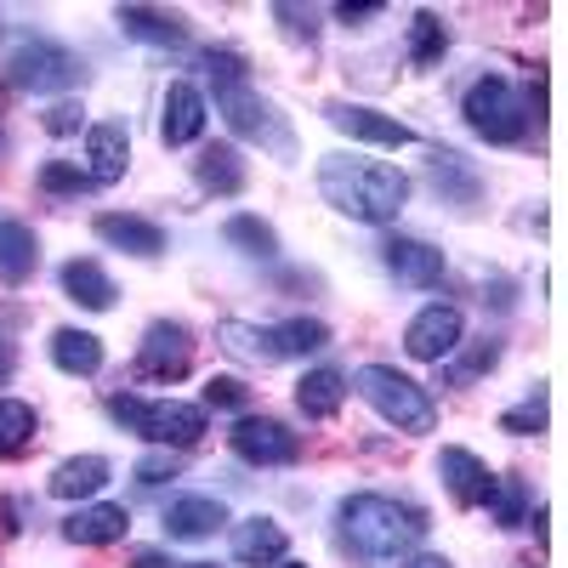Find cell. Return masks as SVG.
<instances>
[{
  "instance_id": "obj_1",
  "label": "cell",
  "mask_w": 568,
  "mask_h": 568,
  "mask_svg": "<svg viewBox=\"0 0 568 568\" xmlns=\"http://www.w3.org/2000/svg\"><path fill=\"white\" fill-rule=\"evenodd\" d=\"M318 194L347 211L353 222H393L409 200V176L382 160H353V154H324L318 160Z\"/></svg>"
},
{
  "instance_id": "obj_2",
  "label": "cell",
  "mask_w": 568,
  "mask_h": 568,
  "mask_svg": "<svg viewBox=\"0 0 568 568\" xmlns=\"http://www.w3.org/2000/svg\"><path fill=\"white\" fill-rule=\"evenodd\" d=\"M342 535L364 557H398L404 546H415L426 535V511L398 506L387 495H347L342 500Z\"/></svg>"
},
{
  "instance_id": "obj_3",
  "label": "cell",
  "mask_w": 568,
  "mask_h": 568,
  "mask_svg": "<svg viewBox=\"0 0 568 568\" xmlns=\"http://www.w3.org/2000/svg\"><path fill=\"white\" fill-rule=\"evenodd\" d=\"M109 415L125 426V433L149 438V444H165V449H194L205 438V409L200 404H176V398H136V393H114L109 398Z\"/></svg>"
},
{
  "instance_id": "obj_4",
  "label": "cell",
  "mask_w": 568,
  "mask_h": 568,
  "mask_svg": "<svg viewBox=\"0 0 568 568\" xmlns=\"http://www.w3.org/2000/svg\"><path fill=\"white\" fill-rule=\"evenodd\" d=\"M353 387H358V398H364L375 415L393 420L398 433H433L438 409H433V398L420 393V382H409L404 369H393V364H364V369L353 375Z\"/></svg>"
},
{
  "instance_id": "obj_5",
  "label": "cell",
  "mask_w": 568,
  "mask_h": 568,
  "mask_svg": "<svg viewBox=\"0 0 568 568\" xmlns=\"http://www.w3.org/2000/svg\"><path fill=\"white\" fill-rule=\"evenodd\" d=\"M466 125L478 131L484 142H517L529 131V109H524V98H517V85L506 80V74H484L478 85L466 91Z\"/></svg>"
},
{
  "instance_id": "obj_6",
  "label": "cell",
  "mask_w": 568,
  "mask_h": 568,
  "mask_svg": "<svg viewBox=\"0 0 568 568\" xmlns=\"http://www.w3.org/2000/svg\"><path fill=\"white\" fill-rule=\"evenodd\" d=\"M80 58L69 52V45H52V40H23L18 52L7 58V80L18 91H34V98H45V91H69L80 80Z\"/></svg>"
},
{
  "instance_id": "obj_7",
  "label": "cell",
  "mask_w": 568,
  "mask_h": 568,
  "mask_svg": "<svg viewBox=\"0 0 568 568\" xmlns=\"http://www.w3.org/2000/svg\"><path fill=\"white\" fill-rule=\"evenodd\" d=\"M227 444H233V455L251 460V466H291L302 455V438L284 420H267V415H245L227 433Z\"/></svg>"
},
{
  "instance_id": "obj_8",
  "label": "cell",
  "mask_w": 568,
  "mask_h": 568,
  "mask_svg": "<svg viewBox=\"0 0 568 568\" xmlns=\"http://www.w3.org/2000/svg\"><path fill=\"white\" fill-rule=\"evenodd\" d=\"M460 313L449 307V302H433V307H420L415 318H409V329H404V347H409V358H420V364H444L455 347H460Z\"/></svg>"
},
{
  "instance_id": "obj_9",
  "label": "cell",
  "mask_w": 568,
  "mask_h": 568,
  "mask_svg": "<svg viewBox=\"0 0 568 568\" xmlns=\"http://www.w3.org/2000/svg\"><path fill=\"white\" fill-rule=\"evenodd\" d=\"M324 120L353 142H375V149H409L415 142V131L404 120H393L382 109H364V103H324Z\"/></svg>"
},
{
  "instance_id": "obj_10",
  "label": "cell",
  "mask_w": 568,
  "mask_h": 568,
  "mask_svg": "<svg viewBox=\"0 0 568 568\" xmlns=\"http://www.w3.org/2000/svg\"><path fill=\"white\" fill-rule=\"evenodd\" d=\"M194 364V342H187L182 324H149L142 336V353H136V375L142 382H176Z\"/></svg>"
},
{
  "instance_id": "obj_11",
  "label": "cell",
  "mask_w": 568,
  "mask_h": 568,
  "mask_svg": "<svg viewBox=\"0 0 568 568\" xmlns=\"http://www.w3.org/2000/svg\"><path fill=\"white\" fill-rule=\"evenodd\" d=\"M382 262H387V273L398 284H415V291H438L444 284V251L420 245V240H387Z\"/></svg>"
},
{
  "instance_id": "obj_12",
  "label": "cell",
  "mask_w": 568,
  "mask_h": 568,
  "mask_svg": "<svg viewBox=\"0 0 568 568\" xmlns=\"http://www.w3.org/2000/svg\"><path fill=\"white\" fill-rule=\"evenodd\" d=\"M200 131H205V98H200V85L171 80V91H165V114H160L165 149H187V142H200Z\"/></svg>"
},
{
  "instance_id": "obj_13",
  "label": "cell",
  "mask_w": 568,
  "mask_h": 568,
  "mask_svg": "<svg viewBox=\"0 0 568 568\" xmlns=\"http://www.w3.org/2000/svg\"><path fill=\"white\" fill-rule=\"evenodd\" d=\"M131 165V136L120 120H103V125H91L85 136V176L91 182H120Z\"/></svg>"
},
{
  "instance_id": "obj_14",
  "label": "cell",
  "mask_w": 568,
  "mask_h": 568,
  "mask_svg": "<svg viewBox=\"0 0 568 568\" xmlns=\"http://www.w3.org/2000/svg\"><path fill=\"white\" fill-rule=\"evenodd\" d=\"M222 524H227V506L216 495H182L165 511V535L171 540H211Z\"/></svg>"
},
{
  "instance_id": "obj_15",
  "label": "cell",
  "mask_w": 568,
  "mask_h": 568,
  "mask_svg": "<svg viewBox=\"0 0 568 568\" xmlns=\"http://www.w3.org/2000/svg\"><path fill=\"white\" fill-rule=\"evenodd\" d=\"M284 546H291V535H284L273 517H245V524H233V562H245V568L284 562Z\"/></svg>"
},
{
  "instance_id": "obj_16",
  "label": "cell",
  "mask_w": 568,
  "mask_h": 568,
  "mask_svg": "<svg viewBox=\"0 0 568 568\" xmlns=\"http://www.w3.org/2000/svg\"><path fill=\"white\" fill-rule=\"evenodd\" d=\"M125 529H131L125 506H80L63 517V540H74V546H114V540H125Z\"/></svg>"
},
{
  "instance_id": "obj_17",
  "label": "cell",
  "mask_w": 568,
  "mask_h": 568,
  "mask_svg": "<svg viewBox=\"0 0 568 568\" xmlns=\"http://www.w3.org/2000/svg\"><path fill=\"white\" fill-rule=\"evenodd\" d=\"M438 471H444V484H449L455 506H484L489 489H495L489 466L471 455V449H444V455H438Z\"/></svg>"
},
{
  "instance_id": "obj_18",
  "label": "cell",
  "mask_w": 568,
  "mask_h": 568,
  "mask_svg": "<svg viewBox=\"0 0 568 568\" xmlns=\"http://www.w3.org/2000/svg\"><path fill=\"white\" fill-rule=\"evenodd\" d=\"M98 240L114 245V251H131V256H160V251H165V227L149 222V216H120V211H109V216H98Z\"/></svg>"
},
{
  "instance_id": "obj_19",
  "label": "cell",
  "mask_w": 568,
  "mask_h": 568,
  "mask_svg": "<svg viewBox=\"0 0 568 568\" xmlns=\"http://www.w3.org/2000/svg\"><path fill=\"white\" fill-rule=\"evenodd\" d=\"M216 342H222V353H233V358H245V364H278V342H273V329H262V324H240V318H222L216 324Z\"/></svg>"
},
{
  "instance_id": "obj_20",
  "label": "cell",
  "mask_w": 568,
  "mask_h": 568,
  "mask_svg": "<svg viewBox=\"0 0 568 568\" xmlns=\"http://www.w3.org/2000/svg\"><path fill=\"white\" fill-rule=\"evenodd\" d=\"M342 398H347V375H336V369H307L296 382V404L307 420H329L342 409Z\"/></svg>"
},
{
  "instance_id": "obj_21",
  "label": "cell",
  "mask_w": 568,
  "mask_h": 568,
  "mask_svg": "<svg viewBox=\"0 0 568 568\" xmlns=\"http://www.w3.org/2000/svg\"><path fill=\"white\" fill-rule=\"evenodd\" d=\"M63 291H69V302H80V307H91V313H109L114 307V278L98 267V262H69L63 267Z\"/></svg>"
},
{
  "instance_id": "obj_22",
  "label": "cell",
  "mask_w": 568,
  "mask_h": 568,
  "mask_svg": "<svg viewBox=\"0 0 568 568\" xmlns=\"http://www.w3.org/2000/svg\"><path fill=\"white\" fill-rule=\"evenodd\" d=\"M109 484V460L103 455H74L52 471V495L58 500H85V495H98Z\"/></svg>"
},
{
  "instance_id": "obj_23",
  "label": "cell",
  "mask_w": 568,
  "mask_h": 568,
  "mask_svg": "<svg viewBox=\"0 0 568 568\" xmlns=\"http://www.w3.org/2000/svg\"><path fill=\"white\" fill-rule=\"evenodd\" d=\"M114 18H120V29H125L131 40H149V45H182V40H187V29H182V18H176V12H154V7H120Z\"/></svg>"
},
{
  "instance_id": "obj_24",
  "label": "cell",
  "mask_w": 568,
  "mask_h": 568,
  "mask_svg": "<svg viewBox=\"0 0 568 568\" xmlns=\"http://www.w3.org/2000/svg\"><path fill=\"white\" fill-rule=\"evenodd\" d=\"M40 262V245H34V227L23 222H0V278L7 284H23Z\"/></svg>"
},
{
  "instance_id": "obj_25",
  "label": "cell",
  "mask_w": 568,
  "mask_h": 568,
  "mask_svg": "<svg viewBox=\"0 0 568 568\" xmlns=\"http://www.w3.org/2000/svg\"><path fill=\"white\" fill-rule=\"evenodd\" d=\"M52 358L63 375H98L103 369V342L91 329H58L52 336Z\"/></svg>"
},
{
  "instance_id": "obj_26",
  "label": "cell",
  "mask_w": 568,
  "mask_h": 568,
  "mask_svg": "<svg viewBox=\"0 0 568 568\" xmlns=\"http://www.w3.org/2000/svg\"><path fill=\"white\" fill-rule=\"evenodd\" d=\"M194 176H200V187H211V194H240L245 187V160H240V149H205L200 160H194Z\"/></svg>"
},
{
  "instance_id": "obj_27",
  "label": "cell",
  "mask_w": 568,
  "mask_h": 568,
  "mask_svg": "<svg viewBox=\"0 0 568 568\" xmlns=\"http://www.w3.org/2000/svg\"><path fill=\"white\" fill-rule=\"evenodd\" d=\"M40 433V415L23 398H0V455H23Z\"/></svg>"
},
{
  "instance_id": "obj_28",
  "label": "cell",
  "mask_w": 568,
  "mask_h": 568,
  "mask_svg": "<svg viewBox=\"0 0 568 568\" xmlns=\"http://www.w3.org/2000/svg\"><path fill=\"white\" fill-rule=\"evenodd\" d=\"M273 342H278V358H307L329 342V329L318 318H291V324H278L273 329Z\"/></svg>"
},
{
  "instance_id": "obj_29",
  "label": "cell",
  "mask_w": 568,
  "mask_h": 568,
  "mask_svg": "<svg viewBox=\"0 0 568 568\" xmlns=\"http://www.w3.org/2000/svg\"><path fill=\"white\" fill-rule=\"evenodd\" d=\"M444 45H449V34H444L438 12H415V23H409V63H415V69L438 63Z\"/></svg>"
},
{
  "instance_id": "obj_30",
  "label": "cell",
  "mask_w": 568,
  "mask_h": 568,
  "mask_svg": "<svg viewBox=\"0 0 568 568\" xmlns=\"http://www.w3.org/2000/svg\"><path fill=\"white\" fill-rule=\"evenodd\" d=\"M484 506L495 511V524H500V529H517V524H524V511H529V489H524V478H495V489H489Z\"/></svg>"
},
{
  "instance_id": "obj_31",
  "label": "cell",
  "mask_w": 568,
  "mask_h": 568,
  "mask_svg": "<svg viewBox=\"0 0 568 568\" xmlns=\"http://www.w3.org/2000/svg\"><path fill=\"white\" fill-rule=\"evenodd\" d=\"M222 233H227V245H240L245 256H273V251H278L273 227H267L262 216H233V222H227Z\"/></svg>"
},
{
  "instance_id": "obj_32",
  "label": "cell",
  "mask_w": 568,
  "mask_h": 568,
  "mask_svg": "<svg viewBox=\"0 0 568 568\" xmlns=\"http://www.w3.org/2000/svg\"><path fill=\"white\" fill-rule=\"evenodd\" d=\"M34 182L45 187V194H85V187H91V176L80 165H63V160H45Z\"/></svg>"
},
{
  "instance_id": "obj_33",
  "label": "cell",
  "mask_w": 568,
  "mask_h": 568,
  "mask_svg": "<svg viewBox=\"0 0 568 568\" xmlns=\"http://www.w3.org/2000/svg\"><path fill=\"white\" fill-rule=\"evenodd\" d=\"M546 426V398L535 393L529 404H517V409H506L500 415V433H517V438H529V433H540Z\"/></svg>"
},
{
  "instance_id": "obj_34",
  "label": "cell",
  "mask_w": 568,
  "mask_h": 568,
  "mask_svg": "<svg viewBox=\"0 0 568 568\" xmlns=\"http://www.w3.org/2000/svg\"><path fill=\"white\" fill-rule=\"evenodd\" d=\"M245 382H240V375H211V382H205V404L211 409H245Z\"/></svg>"
},
{
  "instance_id": "obj_35",
  "label": "cell",
  "mask_w": 568,
  "mask_h": 568,
  "mask_svg": "<svg viewBox=\"0 0 568 568\" xmlns=\"http://www.w3.org/2000/svg\"><path fill=\"white\" fill-rule=\"evenodd\" d=\"M80 120H85L80 103H52V109H45V131H52V136H74Z\"/></svg>"
},
{
  "instance_id": "obj_36",
  "label": "cell",
  "mask_w": 568,
  "mask_h": 568,
  "mask_svg": "<svg viewBox=\"0 0 568 568\" xmlns=\"http://www.w3.org/2000/svg\"><path fill=\"white\" fill-rule=\"evenodd\" d=\"M136 478L142 484H165V478H176V460L171 455H149V460H136Z\"/></svg>"
},
{
  "instance_id": "obj_37",
  "label": "cell",
  "mask_w": 568,
  "mask_h": 568,
  "mask_svg": "<svg viewBox=\"0 0 568 568\" xmlns=\"http://www.w3.org/2000/svg\"><path fill=\"white\" fill-rule=\"evenodd\" d=\"M278 18H284V29H291V34H307V40H313V12H302V7H278Z\"/></svg>"
},
{
  "instance_id": "obj_38",
  "label": "cell",
  "mask_w": 568,
  "mask_h": 568,
  "mask_svg": "<svg viewBox=\"0 0 568 568\" xmlns=\"http://www.w3.org/2000/svg\"><path fill=\"white\" fill-rule=\"evenodd\" d=\"M495 358H500V347H495V342H489V347H478V353H466L460 375H478V369H495Z\"/></svg>"
},
{
  "instance_id": "obj_39",
  "label": "cell",
  "mask_w": 568,
  "mask_h": 568,
  "mask_svg": "<svg viewBox=\"0 0 568 568\" xmlns=\"http://www.w3.org/2000/svg\"><path fill=\"white\" fill-rule=\"evenodd\" d=\"M342 23H369V18H382V0H369V7H336Z\"/></svg>"
},
{
  "instance_id": "obj_40",
  "label": "cell",
  "mask_w": 568,
  "mask_h": 568,
  "mask_svg": "<svg viewBox=\"0 0 568 568\" xmlns=\"http://www.w3.org/2000/svg\"><path fill=\"white\" fill-rule=\"evenodd\" d=\"M12 369H18V347L0 336V382H12Z\"/></svg>"
},
{
  "instance_id": "obj_41",
  "label": "cell",
  "mask_w": 568,
  "mask_h": 568,
  "mask_svg": "<svg viewBox=\"0 0 568 568\" xmlns=\"http://www.w3.org/2000/svg\"><path fill=\"white\" fill-rule=\"evenodd\" d=\"M398 568H449V557H433V551H420V557H404Z\"/></svg>"
},
{
  "instance_id": "obj_42",
  "label": "cell",
  "mask_w": 568,
  "mask_h": 568,
  "mask_svg": "<svg viewBox=\"0 0 568 568\" xmlns=\"http://www.w3.org/2000/svg\"><path fill=\"white\" fill-rule=\"evenodd\" d=\"M136 568H171V562H165L160 551H142V557H136Z\"/></svg>"
},
{
  "instance_id": "obj_43",
  "label": "cell",
  "mask_w": 568,
  "mask_h": 568,
  "mask_svg": "<svg viewBox=\"0 0 568 568\" xmlns=\"http://www.w3.org/2000/svg\"><path fill=\"white\" fill-rule=\"evenodd\" d=\"M187 568H216V562H187Z\"/></svg>"
},
{
  "instance_id": "obj_44",
  "label": "cell",
  "mask_w": 568,
  "mask_h": 568,
  "mask_svg": "<svg viewBox=\"0 0 568 568\" xmlns=\"http://www.w3.org/2000/svg\"><path fill=\"white\" fill-rule=\"evenodd\" d=\"M278 568H307V562H278Z\"/></svg>"
}]
</instances>
